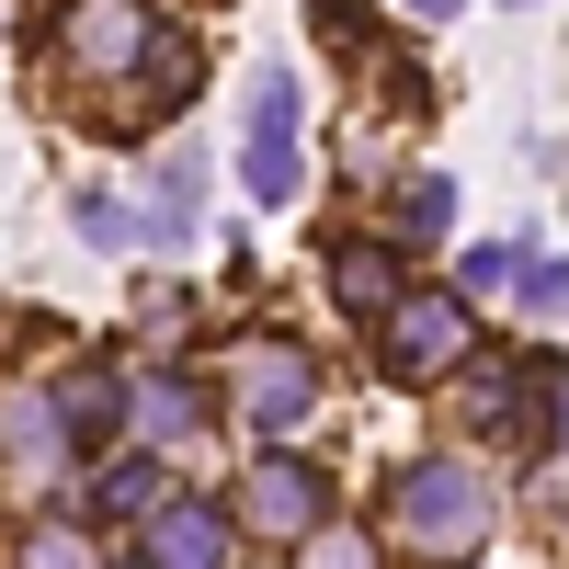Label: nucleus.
Here are the masks:
<instances>
[{
	"mask_svg": "<svg viewBox=\"0 0 569 569\" xmlns=\"http://www.w3.org/2000/svg\"><path fill=\"white\" fill-rule=\"evenodd\" d=\"M388 525H399L410 558H479L490 525H501V501H490V479H479L467 456H421V467H399Z\"/></svg>",
	"mask_w": 569,
	"mask_h": 569,
	"instance_id": "obj_1",
	"label": "nucleus"
},
{
	"mask_svg": "<svg viewBox=\"0 0 569 569\" xmlns=\"http://www.w3.org/2000/svg\"><path fill=\"white\" fill-rule=\"evenodd\" d=\"M376 342H388L399 388H433V376H456L467 353H479V319H467L456 297H399L388 319H376Z\"/></svg>",
	"mask_w": 569,
	"mask_h": 569,
	"instance_id": "obj_2",
	"label": "nucleus"
},
{
	"mask_svg": "<svg viewBox=\"0 0 569 569\" xmlns=\"http://www.w3.org/2000/svg\"><path fill=\"white\" fill-rule=\"evenodd\" d=\"M228 399H240L251 433H297V421L319 410V353H308V342H240Z\"/></svg>",
	"mask_w": 569,
	"mask_h": 569,
	"instance_id": "obj_3",
	"label": "nucleus"
},
{
	"mask_svg": "<svg viewBox=\"0 0 569 569\" xmlns=\"http://www.w3.org/2000/svg\"><path fill=\"white\" fill-rule=\"evenodd\" d=\"M228 525H251V536H319V525H330V479H319L308 456H251Z\"/></svg>",
	"mask_w": 569,
	"mask_h": 569,
	"instance_id": "obj_4",
	"label": "nucleus"
},
{
	"mask_svg": "<svg viewBox=\"0 0 569 569\" xmlns=\"http://www.w3.org/2000/svg\"><path fill=\"white\" fill-rule=\"evenodd\" d=\"M240 171H251V206L297 194V80H284V69L251 80V149H240Z\"/></svg>",
	"mask_w": 569,
	"mask_h": 569,
	"instance_id": "obj_5",
	"label": "nucleus"
},
{
	"mask_svg": "<svg viewBox=\"0 0 569 569\" xmlns=\"http://www.w3.org/2000/svg\"><path fill=\"white\" fill-rule=\"evenodd\" d=\"M137 536H149V558H137V569H228V547H240L228 501H194V490H171Z\"/></svg>",
	"mask_w": 569,
	"mask_h": 569,
	"instance_id": "obj_6",
	"label": "nucleus"
},
{
	"mask_svg": "<svg viewBox=\"0 0 569 569\" xmlns=\"http://www.w3.org/2000/svg\"><path fill=\"white\" fill-rule=\"evenodd\" d=\"M330 297H342L353 319H388L410 284H399V251L388 240H330Z\"/></svg>",
	"mask_w": 569,
	"mask_h": 569,
	"instance_id": "obj_7",
	"label": "nucleus"
},
{
	"mask_svg": "<svg viewBox=\"0 0 569 569\" xmlns=\"http://www.w3.org/2000/svg\"><path fill=\"white\" fill-rule=\"evenodd\" d=\"M149 12H137V0H80L69 12V69H126V58H149Z\"/></svg>",
	"mask_w": 569,
	"mask_h": 569,
	"instance_id": "obj_8",
	"label": "nucleus"
},
{
	"mask_svg": "<svg viewBox=\"0 0 569 569\" xmlns=\"http://www.w3.org/2000/svg\"><path fill=\"white\" fill-rule=\"evenodd\" d=\"M46 410H58V445H69V456H91V445H114V421H126V388H114L103 365H80V376H69V388L46 399Z\"/></svg>",
	"mask_w": 569,
	"mask_h": 569,
	"instance_id": "obj_9",
	"label": "nucleus"
},
{
	"mask_svg": "<svg viewBox=\"0 0 569 569\" xmlns=\"http://www.w3.org/2000/svg\"><path fill=\"white\" fill-rule=\"evenodd\" d=\"M137 433L149 445H194L206 433V388L194 376H149V388H137Z\"/></svg>",
	"mask_w": 569,
	"mask_h": 569,
	"instance_id": "obj_10",
	"label": "nucleus"
},
{
	"mask_svg": "<svg viewBox=\"0 0 569 569\" xmlns=\"http://www.w3.org/2000/svg\"><path fill=\"white\" fill-rule=\"evenodd\" d=\"M103 512H137V525H149V512L171 501V467L160 456H126V467H103V490H91Z\"/></svg>",
	"mask_w": 569,
	"mask_h": 569,
	"instance_id": "obj_11",
	"label": "nucleus"
},
{
	"mask_svg": "<svg viewBox=\"0 0 569 569\" xmlns=\"http://www.w3.org/2000/svg\"><path fill=\"white\" fill-rule=\"evenodd\" d=\"M445 228H456V182H445V171H421L410 194H399V240H445Z\"/></svg>",
	"mask_w": 569,
	"mask_h": 569,
	"instance_id": "obj_12",
	"label": "nucleus"
},
{
	"mask_svg": "<svg viewBox=\"0 0 569 569\" xmlns=\"http://www.w3.org/2000/svg\"><path fill=\"white\" fill-rule=\"evenodd\" d=\"M137 69H149V91H160V103H182V91L206 80V58H194V34H171V23H160V46H149V58H137Z\"/></svg>",
	"mask_w": 569,
	"mask_h": 569,
	"instance_id": "obj_13",
	"label": "nucleus"
},
{
	"mask_svg": "<svg viewBox=\"0 0 569 569\" xmlns=\"http://www.w3.org/2000/svg\"><path fill=\"white\" fill-rule=\"evenodd\" d=\"M297 569H376V536L365 525H319V536H297Z\"/></svg>",
	"mask_w": 569,
	"mask_h": 569,
	"instance_id": "obj_14",
	"label": "nucleus"
},
{
	"mask_svg": "<svg viewBox=\"0 0 569 569\" xmlns=\"http://www.w3.org/2000/svg\"><path fill=\"white\" fill-rule=\"evenodd\" d=\"M23 569H103V558H91V536H69V525H34L23 536Z\"/></svg>",
	"mask_w": 569,
	"mask_h": 569,
	"instance_id": "obj_15",
	"label": "nucleus"
},
{
	"mask_svg": "<svg viewBox=\"0 0 569 569\" xmlns=\"http://www.w3.org/2000/svg\"><path fill=\"white\" fill-rule=\"evenodd\" d=\"M69 217H80V240H91V251H126V240H137V217H126L114 194H80Z\"/></svg>",
	"mask_w": 569,
	"mask_h": 569,
	"instance_id": "obj_16",
	"label": "nucleus"
},
{
	"mask_svg": "<svg viewBox=\"0 0 569 569\" xmlns=\"http://www.w3.org/2000/svg\"><path fill=\"white\" fill-rule=\"evenodd\" d=\"M512 284H525L536 319H569V262H512Z\"/></svg>",
	"mask_w": 569,
	"mask_h": 569,
	"instance_id": "obj_17",
	"label": "nucleus"
},
{
	"mask_svg": "<svg viewBox=\"0 0 569 569\" xmlns=\"http://www.w3.org/2000/svg\"><path fill=\"white\" fill-rule=\"evenodd\" d=\"M308 12H319V34H330V46H365V23H376L365 0H308Z\"/></svg>",
	"mask_w": 569,
	"mask_h": 569,
	"instance_id": "obj_18",
	"label": "nucleus"
},
{
	"mask_svg": "<svg viewBox=\"0 0 569 569\" xmlns=\"http://www.w3.org/2000/svg\"><path fill=\"white\" fill-rule=\"evenodd\" d=\"M182 319H194V297H149V308H137V330H149V342H160V353L182 342Z\"/></svg>",
	"mask_w": 569,
	"mask_h": 569,
	"instance_id": "obj_19",
	"label": "nucleus"
},
{
	"mask_svg": "<svg viewBox=\"0 0 569 569\" xmlns=\"http://www.w3.org/2000/svg\"><path fill=\"white\" fill-rule=\"evenodd\" d=\"M410 12H421V23H456V12H467V0H410Z\"/></svg>",
	"mask_w": 569,
	"mask_h": 569,
	"instance_id": "obj_20",
	"label": "nucleus"
},
{
	"mask_svg": "<svg viewBox=\"0 0 569 569\" xmlns=\"http://www.w3.org/2000/svg\"><path fill=\"white\" fill-rule=\"evenodd\" d=\"M512 12H525V0H512Z\"/></svg>",
	"mask_w": 569,
	"mask_h": 569,
	"instance_id": "obj_21",
	"label": "nucleus"
}]
</instances>
